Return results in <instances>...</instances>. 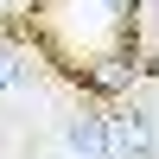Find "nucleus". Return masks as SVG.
<instances>
[{"instance_id":"obj_1","label":"nucleus","mask_w":159,"mask_h":159,"mask_svg":"<svg viewBox=\"0 0 159 159\" xmlns=\"http://www.w3.org/2000/svg\"><path fill=\"white\" fill-rule=\"evenodd\" d=\"M108 159H153V115L147 108L108 115Z\"/></svg>"},{"instance_id":"obj_2","label":"nucleus","mask_w":159,"mask_h":159,"mask_svg":"<svg viewBox=\"0 0 159 159\" xmlns=\"http://www.w3.org/2000/svg\"><path fill=\"white\" fill-rule=\"evenodd\" d=\"M64 147H70V159H108V115L76 108L64 121Z\"/></svg>"},{"instance_id":"obj_3","label":"nucleus","mask_w":159,"mask_h":159,"mask_svg":"<svg viewBox=\"0 0 159 159\" xmlns=\"http://www.w3.org/2000/svg\"><path fill=\"white\" fill-rule=\"evenodd\" d=\"M32 76H38V64L25 57L19 45H0V96H19V89H32Z\"/></svg>"}]
</instances>
